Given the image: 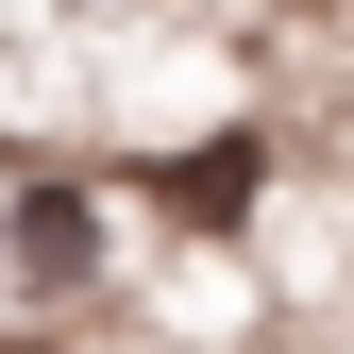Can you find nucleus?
<instances>
[{"label": "nucleus", "mask_w": 354, "mask_h": 354, "mask_svg": "<svg viewBox=\"0 0 354 354\" xmlns=\"http://www.w3.org/2000/svg\"><path fill=\"white\" fill-rule=\"evenodd\" d=\"M253 169H270L253 136H203V152H169V203H186V219H236V203H253Z\"/></svg>", "instance_id": "f257e3e1"}]
</instances>
